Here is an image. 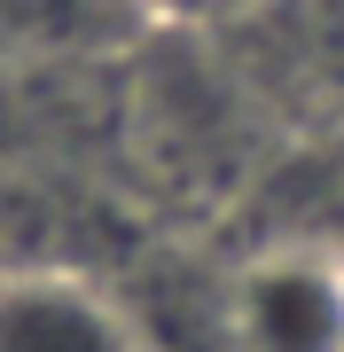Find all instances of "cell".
Here are the masks:
<instances>
[{"instance_id": "6da1fadb", "label": "cell", "mask_w": 344, "mask_h": 352, "mask_svg": "<svg viewBox=\"0 0 344 352\" xmlns=\"http://www.w3.org/2000/svg\"><path fill=\"white\" fill-rule=\"evenodd\" d=\"M227 344L235 352H344V258L290 243L258 251L227 282Z\"/></svg>"}, {"instance_id": "7a4b0ae2", "label": "cell", "mask_w": 344, "mask_h": 352, "mask_svg": "<svg viewBox=\"0 0 344 352\" xmlns=\"http://www.w3.org/2000/svg\"><path fill=\"white\" fill-rule=\"evenodd\" d=\"M0 352H141L126 305L102 298L94 282L24 266L0 274Z\"/></svg>"}]
</instances>
